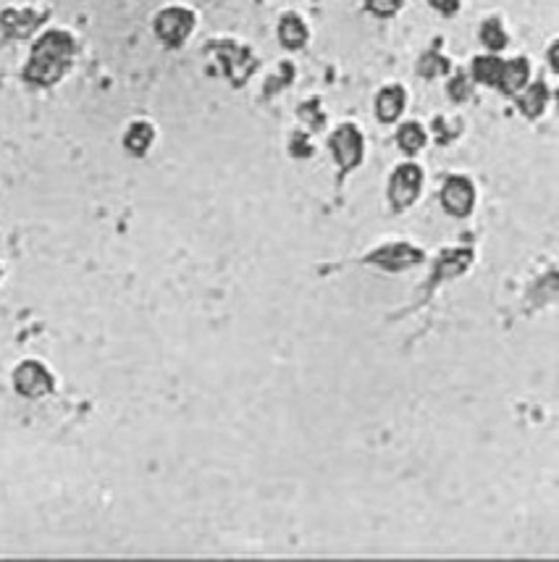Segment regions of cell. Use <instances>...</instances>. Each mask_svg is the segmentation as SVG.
Wrapping results in <instances>:
<instances>
[{"label": "cell", "mask_w": 559, "mask_h": 562, "mask_svg": "<svg viewBox=\"0 0 559 562\" xmlns=\"http://www.w3.org/2000/svg\"><path fill=\"white\" fill-rule=\"evenodd\" d=\"M431 5L436 11H441L444 16H455L459 11V0H431Z\"/></svg>", "instance_id": "603a6c76"}, {"label": "cell", "mask_w": 559, "mask_h": 562, "mask_svg": "<svg viewBox=\"0 0 559 562\" xmlns=\"http://www.w3.org/2000/svg\"><path fill=\"white\" fill-rule=\"evenodd\" d=\"M192 29H195V14L189 8H182V5L163 8L155 16V35H158V40L166 42L168 48L185 45L186 37L192 35Z\"/></svg>", "instance_id": "7a4b0ae2"}, {"label": "cell", "mask_w": 559, "mask_h": 562, "mask_svg": "<svg viewBox=\"0 0 559 562\" xmlns=\"http://www.w3.org/2000/svg\"><path fill=\"white\" fill-rule=\"evenodd\" d=\"M480 42H483L491 53L504 50V48H507V32H504L501 21L499 19L483 21V27H480Z\"/></svg>", "instance_id": "ac0fdd59"}, {"label": "cell", "mask_w": 559, "mask_h": 562, "mask_svg": "<svg viewBox=\"0 0 559 562\" xmlns=\"http://www.w3.org/2000/svg\"><path fill=\"white\" fill-rule=\"evenodd\" d=\"M405 105H407L405 87L389 84V87H384V90L378 92V98H375V113H378V119H381L384 124H392V122H396V119L402 116Z\"/></svg>", "instance_id": "7c38bea8"}, {"label": "cell", "mask_w": 559, "mask_h": 562, "mask_svg": "<svg viewBox=\"0 0 559 562\" xmlns=\"http://www.w3.org/2000/svg\"><path fill=\"white\" fill-rule=\"evenodd\" d=\"M332 153L342 171H353L360 166L363 153H365V140L360 129L354 124H342L332 134Z\"/></svg>", "instance_id": "5b68a950"}, {"label": "cell", "mask_w": 559, "mask_h": 562, "mask_svg": "<svg viewBox=\"0 0 559 562\" xmlns=\"http://www.w3.org/2000/svg\"><path fill=\"white\" fill-rule=\"evenodd\" d=\"M300 116H302V119H308V124H312V129H318V126L323 124V113H321V108H318L315 101H312V103L302 105V108H300Z\"/></svg>", "instance_id": "7402d4cb"}, {"label": "cell", "mask_w": 559, "mask_h": 562, "mask_svg": "<svg viewBox=\"0 0 559 562\" xmlns=\"http://www.w3.org/2000/svg\"><path fill=\"white\" fill-rule=\"evenodd\" d=\"M549 63H552V69L557 71L559 69V63H557V42L552 45V50H549Z\"/></svg>", "instance_id": "cb8c5ba5"}, {"label": "cell", "mask_w": 559, "mask_h": 562, "mask_svg": "<svg viewBox=\"0 0 559 562\" xmlns=\"http://www.w3.org/2000/svg\"><path fill=\"white\" fill-rule=\"evenodd\" d=\"M153 143H155V129H153L150 122H134L126 129L124 147L132 155H137V158L147 155V150L153 147Z\"/></svg>", "instance_id": "4fadbf2b"}, {"label": "cell", "mask_w": 559, "mask_h": 562, "mask_svg": "<svg viewBox=\"0 0 559 562\" xmlns=\"http://www.w3.org/2000/svg\"><path fill=\"white\" fill-rule=\"evenodd\" d=\"M308 37H311V32H308L305 21L300 19L297 14H287L284 19L279 21V40H281L284 48L300 50L308 42Z\"/></svg>", "instance_id": "9a60e30c"}, {"label": "cell", "mask_w": 559, "mask_h": 562, "mask_svg": "<svg viewBox=\"0 0 559 562\" xmlns=\"http://www.w3.org/2000/svg\"><path fill=\"white\" fill-rule=\"evenodd\" d=\"M531 80V63L528 58H512V61H501L497 87L507 95H518L520 90L528 87Z\"/></svg>", "instance_id": "8fae6325"}, {"label": "cell", "mask_w": 559, "mask_h": 562, "mask_svg": "<svg viewBox=\"0 0 559 562\" xmlns=\"http://www.w3.org/2000/svg\"><path fill=\"white\" fill-rule=\"evenodd\" d=\"M449 98H452L455 103H465V101H470V98H473V82H470V77L457 74L455 80L449 82Z\"/></svg>", "instance_id": "ffe728a7"}, {"label": "cell", "mask_w": 559, "mask_h": 562, "mask_svg": "<svg viewBox=\"0 0 559 562\" xmlns=\"http://www.w3.org/2000/svg\"><path fill=\"white\" fill-rule=\"evenodd\" d=\"M520 111L528 116V119H539L541 113L546 111L549 105V87L543 82L528 84L525 90H520Z\"/></svg>", "instance_id": "5bb4252c"}, {"label": "cell", "mask_w": 559, "mask_h": 562, "mask_svg": "<svg viewBox=\"0 0 559 562\" xmlns=\"http://www.w3.org/2000/svg\"><path fill=\"white\" fill-rule=\"evenodd\" d=\"M441 206L452 216H470L476 206V185L468 176H449L441 187Z\"/></svg>", "instance_id": "52a82bcc"}, {"label": "cell", "mask_w": 559, "mask_h": 562, "mask_svg": "<svg viewBox=\"0 0 559 562\" xmlns=\"http://www.w3.org/2000/svg\"><path fill=\"white\" fill-rule=\"evenodd\" d=\"M417 69H420V74H423L426 80H436V77L447 74L452 66H449V58H444L438 50H431V53H426V56L420 58Z\"/></svg>", "instance_id": "d6986e66"}, {"label": "cell", "mask_w": 559, "mask_h": 562, "mask_svg": "<svg viewBox=\"0 0 559 562\" xmlns=\"http://www.w3.org/2000/svg\"><path fill=\"white\" fill-rule=\"evenodd\" d=\"M423 189V171L415 164H402L394 168L389 179V203L394 210H407L420 197Z\"/></svg>", "instance_id": "3957f363"}, {"label": "cell", "mask_w": 559, "mask_h": 562, "mask_svg": "<svg viewBox=\"0 0 559 562\" xmlns=\"http://www.w3.org/2000/svg\"><path fill=\"white\" fill-rule=\"evenodd\" d=\"M473 263V250L468 248H459V250H444L436 260L434 276H431V287L447 281V279H455L459 273H465Z\"/></svg>", "instance_id": "30bf717a"}, {"label": "cell", "mask_w": 559, "mask_h": 562, "mask_svg": "<svg viewBox=\"0 0 559 562\" xmlns=\"http://www.w3.org/2000/svg\"><path fill=\"white\" fill-rule=\"evenodd\" d=\"M213 50H218L221 63H224V71H227V77L234 84H242L249 74H252L255 58H252V53H249L248 48H242V45H237V42L227 40V42H216Z\"/></svg>", "instance_id": "ba28073f"}, {"label": "cell", "mask_w": 559, "mask_h": 562, "mask_svg": "<svg viewBox=\"0 0 559 562\" xmlns=\"http://www.w3.org/2000/svg\"><path fill=\"white\" fill-rule=\"evenodd\" d=\"M365 5H368L371 14L386 19V16H394L402 8V0H365Z\"/></svg>", "instance_id": "44dd1931"}, {"label": "cell", "mask_w": 559, "mask_h": 562, "mask_svg": "<svg viewBox=\"0 0 559 562\" xmlns=\"http://www.w3.org/2000/svg\"><path fill=\"white\" fill-rule=\"evenodd\" d=\"M14 387H16L19 395L29 397V399H37V397L50 395L56 384H53L50 371H47L42 363L26 360V363H21L19 368L14 371Z\"/></svg>", "instance_id": "8992f818"}, {"label": "cell", "mask_w": 559, "mask_h": 562, "mask_svg": "<svg viewBox=\"0 0 559 562\" xmlns=\"http://www.w3.org/2000/svg\"><path fill=\"white\" fill-rule=\"evenodd\" d=\"M426 140H428V134H426V129L417 122H407V124L399 126V132H396V145L402 147V153H407V155L420 153L426 147Z\"/></svg>", "instance_id": "2e32d148"}, {"label": "cell", "mask_w": 559, "mask_h": 562, "mask_svg": "<svg viewBox=\"0 0 559 562\" xmlns=\"http://www.w3.org/2000/svg\"><path fill=\"white\" fill-rule=\"evenodd\" d=\"M499 71H501V58L497 53H489V56H480L473 61V80L480 84H489V87H497Z\"/></svg>", "instance_id": "e0dca14e"}, {"label": "cell", "mask_w": 559, "mask_h": 562, "mask_svg": "<svg viewBox=\"0 0 559 562\" xmlns=\"http://www.w3.org/2000/svg\"><path fill=\"white\" fill-rule=\"evenodd\" d=\"M0 27L5 32V37L14 40H26L35 35V29L40 27V14L32 8H5L0 14Z\"/></svg>", "instance_id": "9c48e42d"}, {"label": "cell", "mask_w": 559, "mask_h": 562, "mask_svg": "<svg viewBox=\"0 0 559 562\" xmlns=\"http://www.w3.org/2000/svg\"><path fill=\"white\" fill-rule=\"evenodd\" d=\"M423 258H426L423 250L410 245V242H392V245H384V248L373 250L365 258V263H373V266H378V269L389 273H399L413 269V266H420Z\"/></svg>", "instance_id": "277c9868"}, {"label": "cell", "mask_w": 559, "mask_h": 562, "mask_svg": "<svg viewBox=\"0 0 559 562\" xmlns=\"http://www.w3.org/2000/svg\"><path fill=\"white\" fill-rule=\"evenodd\" d=\"M77 53V42L63 29H50L40 40L35 42L29 63L24 69V80L37 87H50L61 80L63 74L71 69Z\"/></svg>", "instance_id": "6da1fadb"}]
</instances>
